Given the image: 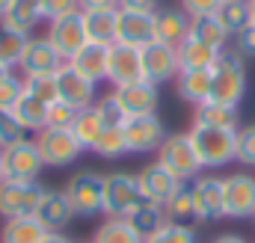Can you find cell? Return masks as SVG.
<instances>
[{"mask_svg": "<svg viewBox=\"0 0 255 243\" xmlns=\"http://www.w3.org/2000/svg\"><path fill=\"white\" fill-rule=\"evenodd\" d=\"M190 196H193L196 220L214 223V220L226 217V187H223L220 175H199V178H193Z\"/></svg>", "mask_w": 255, "mask_h": 243, "instance_id": "obj_8", "label": "cell"}, {"mask_svg": "<svg viewBox=\"0 0 255 243\" xmlns=\"http://www.w3.org/2000/svg\"><path fill=\"white\" fill-rule=\"evenodd\" d=\"M95 110H98V116L104 119V124H122V122H125V113H122L119 101L113 98V92H110L107 98L95 101Z\"/></svg>", "mask_w": 255, "mask_h": 243, "instance_id": "obj_44", "label": "cell"}, {"mask_svg": "<svg viewBox=\"0 0 255 243\" xmlns=\"http://www.w3.org/2000/svg\"><path fill=\"white\" fill-rule=\"evenodd\" d=\"M45 196V187L39 181H15L6 178L0 184V217L15 220V217H36V208Z\"/></svg>", "mask_w": 255, "mask_h": 243, "instance_id": "obj_6", "label": "cell"}, {"mask_svg": "<svg viewBox=\"0 0 255 243\" xmlns=\"http://www.w3.org/2000/svg\"><path fill=\"white\" fill-rule=\"evenodd\" d=\"M157 163L166 172H172L181 184L199 178V172H202V163H199V154L193 148L190 133H166L163 145L157 148Z\"/></svg>", "mask_w": 255, "mask_h": 243, "instance_id": "obj_3", "label": "cell"}, {"mask_svg": "<svg viewBox=\"0 0 255 243\" xmlns=\"http://www.w3.org/2000/svg\"><path fill=\"white\" fill-rule=\"evenodd\" d=\"M39 21H42V0H12L6 15L0 18L3 27L21 30V33H30Z\"/></svg>", "mask_w": 255, "mask_h": 243, "instance_id": "obj_29", "label": "cell"}, {"mask_svg": "<svg viewBox=\"0 0 255 243\" xmlns=\"http://www.w3.org/2000/svg\"><path fill=\"white\" fill-rule=\"evenodd\" d=\"M27 45H30V33L9 30V27L0 24V60L6 62L9 68H15V65L21 62L24 51H27Z\"/></svg>", "mask_w": 255, "mask_h": 243, "instance_id": "obj_34", "label": "cell"}, {"mask_svg": "<svg viewBox=\"0 0 255 243\" xmlns=\"http://www.w3.org/2000/svg\"><path fill=\"white\" fill-rule=\"evenodd\" d=\"M220 6H223V0H181V9H184L190 18H199V15H217Z\"/></svg>", "mask_w": 255, "mask_h": 243, "instance_id": "obj_47", "label": "cell"}, {"mask_svg": "<svg viewBox=\"0 0 255 243\" xmlns=\"http://www.w3.org/2000/svg\"><path fill=\"white\" fill-rule=\"evenodd\" d=\"M119 9L128 12H145V15H154L160 9V0H119Z\"/></svg>", "mask_w": 255, "mask_h": 243, "instance_id": "obj_48", "label": "cell"}, {"mask_svg": "<svg viewBox=\"0 0 255 243\" xmlns=\"http://www.w3.org/2000/svg\"><path fill=\"white\" fill-rule=\"evenodd\" d=\"M211 243H250L244 235H220V238H214Z\"/></svg>", "mask_w": 255, "mask_h": 243, "instance_id": "obj_50", "label": "cell"}, {"mask_svg": "<svg viewBox=\"0 0 255 243\" xmlns=\"http://www.w3.org/2000/svg\"><path fill=\"white\" fill-rule=\"evenodd\" d=\"M190 39L208 45V48H217V51H226L232 33L223 27V21L217 15H199V18H190Z\"/></svg>", "mask_w": 255, "mask_h": 243, "instance_id": "obj_26", "label": "cell"}, {"mask_svg": "<svg viewBox=\"0 0 255 243\" xmlns=\"http://www.w3.org/2000/svg\"><path fill=\"white\" fill-rule=\"evenodd\" d=\"M92 243H142V238L133 232V226L128 220H104L95 235H92Z\"/></svg>", "mask_w": 255, "mask_h": 243, "instance_id": "obj_33", "label": "cell"}, {"mask_svg": "<svg viewBox=\"0 0 255 243\" xmlns=\"http://www.w3.org/2000/svg\"><path fill=\"white\" fill-rule=\"evenodd\" d=\"M250 89V77H247V60L238 54L223 51L220 60L211 68V98L208 101H220V104H232L238 107L244 101Z\"/></svg>", "mask_w": 255, "mask_h": 243, "instance_id": "obj_1", "label": "cell"}, {"mask_svg": "<svg viewBox=\"0 0 255 243\" xmlns=\"http://www.w3.org/2000/svg\"><path fill=\"white\" fill-rule=\"evenodd\" d=\"M116 21H119V9L83 12V24H86V36H89V42L113 45V42H116Z\"/></svg>", "mask_w": 255, "mask_h": 243, "instance_id": "obj_31", "label": "cell"}, {"mask_svg": "<svg viewBox=\"0 0 255 243\" xmlns=\"http://www.w3.org/2000/svg\"><path fill=\"white\" fill-rule=\"evenodd\" d=\"M77 116V110L74 107H68L65 101H54V104H48V116H45V127H63L68 130L71 127V122Z\"/></svg>", "mask_w": 255, "mask_h": 243, "instance_id": "obj_42", "label": "cell"}, {"mask_svg": "<svg viewBox=\"0 0 255 243\" xmlns=\"http://www.w3.org/2000/svg\"><path fill=\"white\" fill-rule=\"evenodd\" d=\"M145 202L139 193V181L130 172H110L104 175V214L110 220H128L130 211Z\"/></svg>", "mask_w": 255, "mask_h": 243, "instance_id": "obj_5", "label": "cell"}, {"mask_svg": "<svg viewBox=\"0 0 255 243\" xmlns=\"http://www.w3.org/2000/svg\"><path fill=\"white\" fill-rule=\"evenodd\" d=\"M142 243H199V235H196V229L184 226V223H166L160 232H154Z\"/></svg>", "mask_w": 255, "mask_h": 243, "instance_id": "obj_39", "label": "cell"}, {"mask_svg": "<svg viewBox=\"0 0 255 243\" xmlns=\"http://www.w3.org/2000/svg\"><path fill=\"white\" fill-rule=\"evenodd\" d=\"M113 98L119 101L125 119L128 116H151V113H157V104H160L157 86L148 83V80H133V83H125V86H116Z\"/></svg>", "mask_w": 255, "mask_h": 243, "instance_id": "obj_14", "label": "cell"}, {"mask_svg": "<svg viewBox=\"0 0 255 243\" xmlns=\"http://www.w3.org/2000/svg\"><path fill=\"white\" fill-rule=\"evenodd\" d=\"M116 42L119 45H130V48H145L148 42H154V15L119 9Z\"/></svg>", "mask_w": 255, "mask_h": 243, "instance_id": "obj_18", "label": "cell"}, {"mask_svg": "<svg viewBox=\"0 0 255 243\" xmlns=\"http://www.w3.org/2000/svg\"><path fill=\"white\" fill-rule=\"evenodd\" d=\"M104 119L98 116V110H95V104L92 107H86V110H77V116L71 122V133H74V139L83 145V151H92L95 148V142L101 139V133H104Z\"/></svg>", "mask_w": 255, "mask_h": 243, "instance_id": "obj_28", "label": "cell"}, {"mask_svg": "<svg viewBox=\"0 0 255 243\" xmlns=\"http://www.w3.org/2000/svg\"><path fill=\"white\" fill-rule=\"evenodd\" d=\"M107 80L113 86H125V83H133V80H145L142 77V54H139V48L113 42L110 45V60H107Z\"/></svg>", "mask_w": 255, "mask_h": 243, "instance_id": "obj_15", "label": "cell"}, {"mask_svg": "<svg viewBox=\"0 0 255 243\" xmlns=\"http://www.w3.org/2000/svg\"><path fill=\"white\" fill-rule=\"evenodd\" d=\"M9 74H12V68H9V65H3V62H0V80H3V77H9Z\"/></svg>", "mask_w": 255, "mask_h": 243, "instance_id": "obj_52", "label": "cell"}, {"mask_svg": "<svg viewBox=\"0 0 255 243\" xmlns=\"http://www.w3.org/2000/svg\"><path fill=\"white\" fill-rule=\"evenodd\" d=\"M193 124L199 127H226V130H238L241 127V113L232 104H220V101H205L199 107H193Z\"/></svg>", "mask_w": 255, "mask_h": 243, "instance_id": "obj_23", "label": "cell"}, {"mask_svg": "<svg viewBox=\"0 0 255 243\" xmlns=\"http://www.w3.org/2000/svg\"><path fill=\"white\" fill-rule=\"evenodd\" d=\"M12 116L15 122L24 127V130H45V116H48V104H42V101H36L33 95H21V101L15 104V110H12Z\"/></svg>", "mask_w": 255, "mask_h": 243, "instance_id": "obj_32", "label": "cell"}, {"mask_svg": "<svg viewBox=\"0 0 255 243\" xmlns=\"http://www.w3.org/2000/svg\"><path fill=\"white\" fill-rule=\"evenodd\" d=\"M74 9H80L77 0H42V18H48V21L60 18V15H68Z\"/></svg>", "mask_w": 255, "mask_h": 243, "instance_id": "obj_46", "label": "cell"}, {"mask_svg": "<svg viewBox=\"0 0 255 243\" xmlns=\"http://www.w3.org/2000/svg\"><path fill=\"white\" fill-rule=\"evenodd\" d=\"M48 229L36 217H15L6 220L0 229V243H42Z\"/></svg>", "mask_w": 255, "mask_h": 243, "instance_id": "obj_27", "label": "cell"}, {"mask_svg": "<svg viewBox=\"0 0 255 243\" xmlns=\"http://www.w3.org/2000/svg\"><path fill=\"white\" fill-rule=\"evenodd\" d=\"M21 95H24V77H15V74L3 77L0 80V113H12Z\"/></svg>", "mask_w": 255, "mask_h": 243, "instance_id": "obj_41", "label": "cell"}, {"mask_svg": "<svg viewBox=\"0 0 255 243\" xmlns=\"http://www.w3.org/2000/svg\"><path fill=\"white\" fill-rule=\"evenodd\" d=\"M0 62H3V60H0ZM3 65H6V62H3Z\"/></svg>", "mask_w": 255, "mask_h": 243, "instance_id": "obj_56", "label": "cell"}, {"mask_svg": "<svg viewBox=\"0 0 255 243\" xmlns=\"http://www.w3.org/2000/svg\"><path fill=\"white\" fill-rule=\"evenodd\" d=\"M125 130V142H128V154H148L157 151L166 139V127L157 113L151 116H128L122 122Z\"/></svg>", "mask_w": 255, "mask_h": 243, "instance_id": "obj_10", "label": "cell"}, {"mask_svg": "<svg viewBox=\"0 0 255 243\" xmlns=\"http://www.w3.org/2000/svg\"><path fill=\"white\" fill-rule=\"evenodd\" d=\"M175 89H178V98L193 107L205 104L211 98V68L208 71H178Z\"/></svg>", "mask_w": 255, "mask_h": 243, "instance_id": "obj_25", "label": "cell"}, {"mask_svg": "<svg viewBox=\"0 0 255 243\" xmlns=\"http://www.w3.org/2000/svg\"><path fill=\"white\" fill-rule=\"evenodd\" d=\"M190 36V15L184 9H157L154 12V39L178 48Z\"/></svg>", "mask_w": 255, "mask_h": 243, "instance_id": "obj_21", "label": "cell"}, {"mask_svg": "<svg viewBox=\"0 0 255 243\" xmlns=\"http://www.w3.org/2000/svg\"><path fill=\"white\" fill-rule=\"evenodd\" d=\"M63 65H65V60L60 57V51L45 36H36V39L30 36V45H27L21 62H18V68L24 71V77L27 74H57Z\"/></svg>", "mask_w": 255, "mask_h": 243, "instance_id": "obj_16", "label": "cell"}, {"mask_svg": "<svg viewBox=\"0 0 255 243\" xmlns=\"http://www.w3.org/2000/svg\"><path fill=\"white\" fill-rule=\"evenodd\" d=\"M42 243H74V241H68V238H65L63 232H48Z\"/></svg>", "mask_w": 255, "mask_h": 243, "instance_id": "obj_51", "label": "cell"}, {"mask_svg": "<svg viewBox=\"0 0 255 243\" xmlns=\"http://www.w3.org/2000/svg\"><path fill=\"white\" fill-rule=\"evenodd\" d=\"M128 223H130V226H133V232L145 241V238H151L154 232H160L169 220H166L163 205H154V202H139V205L130 211Z\"/></svg>", "mask_w": 255, "mask_h": 243, "instance_id": "obj_30", "label": "cell"}, {"mask_svg": "<svg viewBox=\"0 0 255 243\" xmlns=\"http://www.w3.org/2000/svg\"><path fill=\"white\" fill-rule=\"evenodd\" d=\"M63 193L68 199V205H71V211H74V217L104 214V175H98L92 169L74 172Z\"/></svg>", "mask_w": 255, "mask_h": 243, "instance_id": "obj_4", "label": "cell"}, {"mask_svg": "<svg viewBox=\"0 0 255 243\" xmlns=\"http://www.w3.org/2000/svg\"><path fill=\"white\" fill-rule=\"evenodd\" d=\"M163 211H166V220H169V223H184V226H187V220H196L190 187L181 184V187L175 190V196H169V202L163 205Z\"/></svg>", "mask_w": 255, "mask_h": 243, "instance_id": "obj_38", "label": "cell"}, {"mask_svg": "<svg viewBox=\"0 0 255 243\" xmlns=\"http://www.w3.org/2000/svg\"><path fill=\"white\" fill-rule=\"evenodd\" d=\"M136 181H139L142 199H145V202H154V205H166L169 196H175V190L181 187V181H178L172 172H166L157 160L148 163V166H142L139 175H136Z\"/></svg>", "mask_w": 255, "mask_h": 243, "instance_id": "obj_17", "label": "cell"}, {"mask_svg": "<svg viewBox=\"0 0 255 243\" xmlns=\"http://www.w3.org/2000/svg\"><path fill=\"white\" fill-rule=\"evenodd\" d=\"M193 148L199 154L202 169H226L229 163H235V151H238V130H226V127H199L193 124L190 130Z\"/></svg>", "mask_w": 255, "mask_h": 243, "instance_id": "obj_2", "label": "cell"}, {"mask_svg": "<svg viewBox=\"0 0 255 243\" xmlns=\"http://www.w3.org/2000/svg\"><path fill=\"white\" fill-rule=\"evenodd\" d=\"M6 181V166H3V151H0V184Z\"/></svg>", "mask_w": 255, "mask_h": 243, "instance_id": "obj_53", "label": "cell"}, {"mask_svg": "<svg viewBox=\"0 0 255 243\" xmlns=\"http://www.w3.org/2000/svg\"><path fill=\"white\" fill-rule=\"evenodd\" d=\"M250 24H255V0H250Z\"/></svg>", "mask_w": 255, "mask_h": 243, "instance_id": "obj_55", "label": "cell"}, {"mask_svg": "<svg viewBox=\"0 0 255 243\" xmlns=\"http://www.w3.org/2000/svg\"><path fill=\"white\" fill-rule=\"evenodd\" d=\"M235 163L255 169V124L238 127V151H235Z\"/></svg>", "mask_w": 255, "mask_h": 243, "instance_id": "obj_40", "label": "cell"}, {"mask_svg": "<svg viewBox=\"0 0 255 243\" xmlns=\"http://www.w3.org/2000/svg\"><path fill=\"white\" fill-rule=\"evenodd\" d=\"M9 3H12V0H0V18L6 15V9H9Z\"/></svg>", "mask_w": 255, "mask_h": 243, "instance_id": "obj_54", "label": "cell"}, {"mask_svg": "<svg viewBox=\"0 0 255 243\" xmlns=\"http://www.w3.org/2000/svg\"><path fill=\"white\" fill-rule=\"evenodd\" d=\"M175 51H178V68H181V71H208V68H214V62L220 60V54H223V51L208 48V45L196 42L190 36H187Z\"/></svg>", "mask_w": 255, "mask_h": 243, "instance_id": "obj_24", "label": "cell"}, {"mask_svg": "<svg viewBox=\"0 0 255 243\" xmlns=\"http://www.w3.org/2000/svg\"><path fill=\"white\" fill-rule=\"evenodd\" d=\"M24 92L33 95L42 104H54L60 101V89H57V74H27L24 77Z\"/></svg>", "mask_w": 255, "mask_h": 243, "instance_id": "obj_37", "label": "cell"}, {"mask_svg": "<svg viewBox=\"0 0 255 243\" xmlns=\"http://www.w3.org/2000/svg\"><path fill=\"white\" fill-rule=\"evenodd\" d=\"M3 151V166H6V178H15V181H36L39 172L45 169V160H42V151L36 145V139H21V142H12Z\"/></svg>", "mask_w": 255, "mask_h": 243, "instance_id": "obj_11", "label": "cell"}, {"mask_svg": "<svg viewBox=\"0 0 255 243\" xmlns=\"http://www.w3.org/2000/svg\"><path fill=\"white\" fill-rule=\"evenodd\" d=\"M95 86H98V83L80 77V74H77L74 68H68V65H63V68L57 71L60 101H65V104L74 107V110H86V107L95 104Z\"/></svg>", "mask_w": 255, "mask_h": 243, "instance_id": "obj_19", "label": "cell"}, {"mask_svg": "<svg viewBox=\"0 0 255 243\" xmlns=\"http://www.w3.org/2000/svg\"><path fill=\"white\" fill-rule=\"evenodd\" d=\"M36 145L42 151L45 166H54V169L71 166L80 157V151H83V145L74 139V133L71 130H63V127H45V130H39Z\"/></svg>", "mask_w": 255, "mask_h": 243, "instance_id": "obj_9", "label": "cell"}, {"mask_svg": "<svg viewBox=\"0 0 255 243\" xmlns=\"http://www.w3.org/2000/svg\"><path fill=\"white\" fill-rule=\"evenodd\" d=\"M80 12H98V9H119V0H77Z\"/></svg>", "mask_w": 255, "mask_h": 243, "instance_id": "obj_49", "label": "cell"}, {"mask_svg": "<svg viewBox=\"0 0 255 243\" xmlns=\"http://www.w3.org/2000/svg\"><path fill=\"white\" fill-rule=\"evenodd\" d=\"M24 133H27V130L15 122L12 113H0V148H6V145H12V142H21Z\"/></svg>", "mask_w": 255, "mask_h": 243, "instance_id": "obj_43", "label": "cell"}, {"mask_svg": "<svg viewBox=\"0 0 255 243\" xmlns=\"http://www.w3.org/2000/svg\"><path fill=\"white\" fill-rule=\"evenodd\" d=\"M107 60H110V45H101V42H86L71 60L65 62L68 68H74L80 77L98 83V80H107Z\"/></svg>", "mask_w": 255, "mask_h": 243, "instance_id": "obj_20", "label": "cell"}, {"mask_svg": "<svg viewBox=\"0 0 255 243\" xmlns=\"http://www.w3.org/2000/svg\"><path fill=\"white\" fill-rule=\"evenodd\" d=\"M92 151H95L98 157H104V160H116V157L128 154V142H125V130H122V124H107L104 133H101V139L95 142Z\"/></svg>", "mask_w": 255, "mask_h": 243, "instance_id": "obj_36", "label": "cell"}, {"mask_svg": "<svg viewBox=\"0 0 255 243\" xmlns=\"http://www.w3.org/2000/svg\"><path fill=\"white\" fill-rule=\"evenodd\" d=\"M217 18L232 36H238L244 27H250V0H223V6L217 9Z\"/></svg>", "mask_w": 255, "mask_h": 243, "instance_id": "obj_35", "label": "cell"}, {"mask_svg": "<svg viewBox=\"0 0 255 243\" xmlns=\"http://www.w3.org/2000/svg\"><path fill=\"white\" fill-rule=\"evenodd\" d=\"M71 217H74V211H71V205H68L63 190H45V196H42V202L36 208V220L48 232H63L65 226L71 223Z\"/></svg>", "mask_w": 255, "mask_h": 243, "instance_id": "obj_22", "label": "cell"}, {"mask_svg": "<svg viewBox=\"0 0 255 243\" xmlns=\"http://www.w3.org/2000/svg\"><path fill=\"white\" fill-rule=\"evenodd\" d=\"M226 187V217L229 220H255V175L232 172L223 178Z\"/></svg>", "mask_w": 255, "mask_h": 243, "instance_id": "obj_12", "label": "cell"}, {"mask_svg": "<svg viewBox=\"0 0 255 243\" xmlns=\"http://www.w3.org/2000/svg\"><path fill=\"white\" fill-rule=\"evenodd\" d=\"M142 54V77L154 86L166 83V80H175L178 77V51L172 45H163V42H148L145 48H139Z\"/></svg>", "mask_w": 255, "mask_h": 243, "instance_id": "obj_13", "label": "cell"}, {"mask_svg": "<svg viewBox=\"0 0 255 243\" xmlns=\"http://www.w3.org/2000/svg\"><path fill=\"white\" fill-rule=\"evenodd\" d=\"M45 39L60 51V57L65 62L71 60L86 42H89V36H86V24H83V12L80 9H74V12H68V15H60V18H54V21H48V33H45Z\"/></svg>", "mask_w": 255, "mask_h": 243, "instance_id": "obj_7", "label": "cell"}, {"mask_svg": "<svg viewBox=\"0 0 255 243\" xmlns=\"http://www.w3.org/2000/svg\"><path fill=\"white\" fill-rule=\"evenodd\" d=\"M235 54L244 57V60H255V24L244 27L235 36Z\"/></svg>", "mask_w": 255, "mask_h": 243, "instance_id": "obj_45", "label": "cell"}]
</instances>
